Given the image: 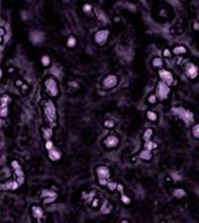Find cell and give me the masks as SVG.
<instances>
[{
	"instance_id": "obj_49",
	"label": "cell",
	"mask_w": 199,
	"mask_h": 223,
	"mask_svg": "<svg viewBox=\"0 0 199 223\" xmlns=\"http://www.w3.org/2000/svg\"><path fill=\"white\" fill-rule=\"evenodd\" d=\"M121 223H129V221H127V220H122Z\"/></svg>"
},
{
	"instance_id": "obj_4",
	"label": "cell",
	"mask_w": 199,
	"mask_h": 223,
	"mask_svg": "<svg viewBox=\"0 0 199 223\" xmlns=\"http://www.w3.org/2000/svg\"><path fill=\"white\" fill-rule=\"evenodd\" d=\"M109 34H111V31L107 30V28H103V30H99L95 33L93 36V41H95L96 44L98 46H103L106 44V42L108 41V38H109Z\"/></svg>"
},
{
	"instance_id": "obj_32",
	"label": "cell",
	"mask_w": 199,
	"mask_h": 223,
	"mask_svg": "<svg viewBox=\"0 0 199 223\" xmlns=\"http://www.w3.org/2000/svg\"><path fill=\"white\" fill-rule=\"evenodd\" d=\"M95 195H96L95 191H91V192H90L89 195H87V194L84 192L83 197H87V199H85V200H87V203H92V200L95 199Z\"/></svg>"
},
{
	"instance_id": "obj_3",
	"label": "cell",
	"mask_w": 199,
	"mask_h": 223,
	"mask_svg": "<svg viewBox=\"0 0 199 223\" xmlns=\"http://www.w3.org/2000/svg\"><path fill=\"white\" fill-rule=\"evenodd\" d=\"M44 89H46L48 95L50 97H54V98L57 97L58 93H59V88H58L57 81L52 76H49V77L44 80Z\"/></svg>"
},
{
	"instance_id": "obj_39",
	"label": "cell",
	"mask_w": 199,
	"mask_h": 223,
	"mask_svg": "<svg viewBox=\"0 0 199 223\" xmlns=\"http://www.w3.org/2000/svg\"><path fill=\"white\" fill-rule=\"evenodd\" d=\"M171 178L173 180H175V181H180V180L182 179V176H181V175H180L179 173H175V172L171 174Z\"/></svg>"
},
{
	"instance_id": "obj_13",
	"label": "cell",
	"mask_w": 199,
	"mask_h": 223,
	"mask_svg": "<svg viewBox=\"0 0 199 223\" xmlns=\"http://www.w3.org/2000/svg\"><path fill=\"white\" fill-rule=\"evenodd\" d=\"M20 186L21 184L17 182V180H10V181L2 183L0 188H1V190H16Z\"/></svg>"
},
{
	"instance_id": "obj_41",
	"label": "cell",
	"mask_w": 199,
	"mask_h": 223,
	"mask_svg": "<svg viewBox=\"0 0 199 223\" xmlns=\"http://www.w3.org/2000/svg\"><path fill=\"white\" fill-rule=\"evenodd\" d=\"M99 205V199L98 198H95L93 200H92V203H91V206L93 207V208H96V207Z\"/></svg>"
},
{
	"instance_id": "obj_40",
	"label": "cell",
	"mask_w": 199,
	"mask_h": 223,
	"mask_svg": "<svg viewBox=\"0 0 199 223\" xmlns=\"http://www.w3.org/2000/svg\"><path fill=\"white\" fill-rule=\"evenodd\" d=\"M98 182H99V184L101 187H105V186H107L108 184L107 179H98Z\"/></svg>"
},
{
	"instance_id": "obj_45",
	"label": "cell",
	"mask_w": 199,
	"mask_h": 223,
	"mask_svg": "<svg viewBox=\"0 0 199 223\" xmlns=\"http://www.w3.org/2000/svg\"><path fill=\"white\" fill-rule=\"evenodd\" d=\"M117 190L121 191V192H123V186H122V184H117Z\"/></svg>"
},
{
	"instance_id": "obj_25",
	"label": "cell",
	"mask_w": 199,
	"mask_h": 223,
	"mask_svg": "<svg viewBox=\"0 0 199 223\" xmlns=\"http://www.w3.org/2000/svg\"><path fill=\"white\" fill-rule=\"evenodd\" d=\"M76 38L74 36H69L66 40V44H67L68 48H74L76 46Z\"/></svg>"
},
{
	"instance_id": "obj_6",
	"label": "cell",
	"mask_w": 199,
	"mask_h": 223,
	"mask_svg": "<svg viewBox=\"0 0 199 223\" xmlns=\"http://www.w3.org/2000/svg\"><path fill=\"white\" fill-rule=\"evenodd\" d=\"M10 165H12L13 170H14V173L16 175L17 182L20 183V184H23L24 181H25V175H24V171L23 168H22V166H21V164L17 161H13Z\"/></svg>"
},
{
	"instance_id": "obj_8",
	"label": "cell",
	"mask_w": 199,
	"mask_h": 223,
	"mask_svg": "<svg viewBox=\"0 0 199 223\" xmlns=\"http://www.w3.org/2000/svg\"><path fill=\"white\" fill-rule=\"evenodd\" d=\"M118 83V79L116 75L109 74L105 79L103 80V89H113L114 87H116Z\"/></svg>"
},
{
	"instance_id": "obj_24",
	"label": "cell",
	"mask_w": 199,
	"mask_h": 223,
	"mask_svg": "<svg viewBox=\"0 0 199 223\" xmlns=\"http://www.w3.org/2000/svg\"><path fill=\"white\" fill-rule=\"evenodd\" d=\"M173 195H174V197H176V198H183L184 196L187 195V192L183 190V189H181V188H176V189H174V191H173Z\"/></svg>"
},
{
	"instance_id": "obj_44",
	"label": "cell",
	"mask_w": 199,
	"mask_h": 223,
	"mask_svg": "<svg viewBox=\"0 0 199 223\" xmlns=\"http://www.w3.org/2000/svg\"><path fill=\"white\" fill-rule=\"evenodd\" d=\"M164 56H165V57H170V56H171V51H170L168 49H165V50H164Z\"/></svg>"
},
{
	"instance_id": "obj_47",
	"label": "cell",
	"mask_w": 199,
	"mask_h": 223,
	"mask_svg": "<svg viewBox=\"0 0 199 223\" xmlns=\"http://www.w3.org/2000/svg\"><path fill=\"white\" fill-rule=\"evenodd\" d=\"M16 85L21 87V85H22V81H21V80H17V81H16Z\"/></svg>"
},
{
	"instance_id": "obj_18",
	"label": "cell",
	"mask_w": 199,
	"mask_h": 223,
	"mask_svg": "<svg viewBox=\"0 0 199 223\" xmlns=\"http://www.w3.org/2000/svg\"><path fill=\"white\" fill-rule=\"evenodd\" d=\"M41 197L43 199L46 198H57V194H56L54 190H50V189H44L41 192Z\"/></svg>"
},
{
	"instance_id": "obj_7",
	"label": "cell",
	"mask_w": 199,
	"mask_h": 223,
	"mask_svg": "<svg viewBox=\"0 0 199 223\" xmlns=\"http://www.w3.org/2000/svg\"><path fill=\"white\" fill-rule=\"evenodd\" d=\"M184 72H186V75L191 80H195L197 76H198L199 73V68L198 66L193 63H188L186 65V68H184Z\"/></svg>"
},
{
	"instance_id": "obj_37",
	"label": "cell",
	"mask_w": 199,
	"mask_h": 223,
	"mask_svg": "<svg viewBox=\"0 0 199 223\" xmlns=\"http://www.w3.org/2000/svg\"><path fill=\"white\" fill-rule=\"evenodd\" d=\"M51 74H52V75L60 77V76H62V71H60V70L58 67H56V66H55V67H54L51 70Z\"/></svg>"
},
{
	"instance_id": "obj_14",
	"label": "cell",
	"mask_w": 199,
	"mask_h": 223,
	"mask_svg": "<svg viewBox=\"0 0 199 223\" xmlns=\"http://www.w3.org/2000/svg\"><path fill=\"white\" fill-rule=\"evenodd\" d=\"M31 211H32V215H33L36 220H39V221L44 216V211L42 210V207L38 206V205L32 206Z\"/></svg>"
},
{
	"instance_id": "obj_15",
	"label": "cell",
	"mask_w": 199,
	"mask_h": 223,
	"mask_svg": "<svg viewBox=\"0 0 199 223\" xmlns=\"http://www.w3.org/2000/svg\"><path fill=\"white\" fill-rule=\"evenodd\" d=\"M48 157H49V159L52 161V162H57V161H59L60 157H62V153H60L58 149L54 148L52 150L48 151Z\"/></svg>"
},
{
	"instance_id": "obj_10",
	"label": "cell",
	"mask_w": 199,
	"mask_h": 223,
	"mask_svg": "<svg viewBox=\"0 0 199 223\" xmlns=\"http://www.w3.org/2000/svg\"><path fill=\"white\" fill-rule=\"evenodd\" d=\"M118 143H119V138L118 135L116 134H109L103 140V145L107 148H109V149H113V148L117 147Z\"/></svg>"
},
{
	"instance_id": "obj_30",
	"label": "cell",
	"mask_w": 199,
	"mask_h": 223,
	"mask_svg": "<svg viewBox=\"0 0 199 223\" xmlns=\"http://www.w3.org/2000/svg\"><path fill=\"white\" fill-rule=\"evenodd\" d=\"M191 133L195 137L196 139H199V123H196L192 129H191Z\"/></svg>"
},
{
	"instance_id": "obj_35",
	"label": "cell",
	"mask_w": 199,
	"mask_h": 223,
	"mask_svg": "<svg viewBox=\"0 0 199 223\" xmlns=\"http://www.w3.org/2000/svg\"><path fill=\"white\" fill-rule=\"evenodd\" d=\"M157 96H156V93H151L149 97H148V103L149 104H156V101H157Z\"/></svg>"
},
{
	"instance_id": "obj_43",
	"label": "cell",
	"mask_w": 199,
	"mask_h": 223,
	"mask_svg": "<svg viewBox=\"0 0 199 223\" xmlns=\"http://www.w3.org/2000/svg\"><path fill=\"white\" fill-rule=\"evenodd\" d=\"M69 87H73V88H75V89H79L80 88V85L77 84V82H74V81H72V82H69Z\"/></svg>"
},
{
	"instance_id": "obj_29",
	"label": "cell",
	"mask_w": 199,
	"mask_h": 223,
	"mask_svg": "<svg viewBox=\"0 0 199 223\" xmlns=\"http://www.w3.org/2000/svg\"><path fill=\"white\" fill-rule=\"evenodd\" d=\"M82 10H83L84 14H87V15H89V14H91L92 10H93V7H92L91 4H84L83 7H82Z\"/></svg>"
},
{
	"instance_id": "obj_46",
	"label": "cell",
	"mask_w": 199,
	"mask_h": 223,
	"mask_svg": "<svg viewBox=\"0 0 199 223\" xmlns=\"http://www.w3.org/2000/svg\"><path fill=\"white\" fill-rule=\"evenodd\" d=\"M193 28H195V30H199V23L198 22H195V24H193Z\"/></svg>"
},
{
	"instance_id": "obj_48",
	"label": "cell",
	"mask_w": 199,
	"mask_h": 223,
	"mask_svg": "<svg viewBox=\"0 0 199 223\" xmlns=\"http://www.w3.org/2000/svg\"><path fill=\"white\" fill-rule=\"evenodd\" d=\"M5 36V30H4V28H1V36Z\"/></svg>"
},
{
	"instance_id": "obj_31",
	"label": "cell",
	"mask_w": 199,
	"mask_h": 223,
	"mask_svg": "<svg viewBox=\"0 0 199 223\" xmlns=\"http://www.w3.org/2000/svg\"><path fill=\"white\" fill-rule=\"evenodd\" d=\"M103 127H107V129H111V127H115V121L114 119H106L103 122Z\"/></svg>"
},
{
	"instance_id": "obj_19",
	"label": "cell",
	"mask_w": 199,
	"mask_h": 223,
	"mask_svg": "<svg viewBox=\"0 0 199 223\" xmlns=\"http://www.w3.org/2000/svg\"><path fill=\"white\" fill-rule=\"evenodd\" d=\"M187 48L184 47V46H182V44H180V46H175L174 48H173V50H172V52L174 54V55H184V54H187Z\"/></svg>"
},
{
	"instance_id": "obj_9",
	"label": "cell",
	"mask_w": 199,
	"mask_h": 223,
	"mask_svg": "<svg viewBox=\"0 0 199 223\" xmlns=\"http://www.w3.org/2000/svg\"><path fill=\"white\" fill-rule=\"evenodd\" d=\"M158 75H159V77H160V81L165 82V83L168 84V85H171V84L173 83V81H174L173 73L170 71H167V70H164V68L159 70Z\"/></svg>"
},
{
	"instance_id": "obj_50",
	"label": "cell",
	"mask_w": 199,
	"mask_h": 223,
	"mask_svg": "<svg viewBox=\"0 0 199 223\" xmlns=\"http://www.w3.org/2000/svg\"><path fill=\"white\" fill-rule=\"evenodd\" d=\"M65 1H68V0H65Z\"/></svg>"
},
{
	"instance_id": "obj_16",
	"label": "cell",
	"mask_w": 199,
	"mask_h": 223,
	"mask_svg": "<svg viewBox=\"0 0 199 223\" xmlns=\"http://www.w3.org/2000/svg\"><path fill=\"white\" fill-rule=\"evenodd\" d=\"M41 132H42V137H43L47 141L48 140H50V138L52 137V133H54L52 127H43L41 129Z\"/></svg>"
},
{
	"instance_id": "obj_2",
	"label": "cell",
	"mask_w": 199,
	"mask_h": 223,
	"mask_svg": "<svg viewBox=\"0 0 199 223\" xmlns=\"http://www.w3.org/2000/svg\"><path fill=\"white\" fill-rule=\"evenodd\" d=\"M172 113H173L174 115L179 116L180 119H182L187 125L192 124L193 123V121H195V115H193V113L191 111H189V109H186V108H183V107H173L172 108Z\"/></svg>"
},
{
	"instance_id": "obj_34",
	"label": "cell",
	"mask_w": 199,
	"mask_h": 223,
	"mask_svg": "<svg viewBox=\"0 0 199 223\" xmlns=\"http://www.w3.org/2000/svg\"><path fill=\"white\" fill-rule=\"evenodd\" d=\"M121 200H122V203L125 204V205H129V204L131 203V199L129 198L125 194H122V195H121Z\"/></svg>"
},
{
	"instance_id": "obj_17",
	"label": "cell",
	"mask_w": 199,
	"mask_h": 223,
	"mask_svg": "<svg viewBox=\"0 0 199 223\" xmlns=\"http://www.w3.org/2000/svg\"><path fill=\"white\" fill-rule=\"evenodd\" d=\"M139 158L142 159V161H150L152 158V153L148 149H142V150L139 153Z\"/></svg>"
},
{
	"instance_id": "obj_21",
	"label": "cell",
	"mask_w": 199,
	"mask_h": 223,
	"mask_svg": "<svg viewBox=\"0 0 199 223\" xmlns=\"http://www.w3.org/2000/svg\"><path fill=\"white\" fill-rule=\"evenodd\" d=\"M151 64H152V66L155 68L162 70V68H163V65H164V62L160 57H155V58L152 59V62H151Z\"/></svg>"
},
{
	"instance_id": "obj_12",
	"label": "cell",
	"mask_w": 199,
	"mask_h": 223,
	"mask_svg": "<svg viewBox=\"0 0 199 223\" xmlns=\"http://www.w3.org/2000/svg\"><path fill=\"white\" fill-rule=\"evenodd\" d=\"M96 173H97L98 179H107L108 180L111 178V171H109V168L106 166H103V165L97 167Z\"/></svg>"
},
{
	"instance_id": "obj_42",
	"label": "cell",
	"mask_w": 199,
	"mask_h": 223,
	"mask_svg": "<svg viewBox=\"0 0 199 223\" xmlns=\"http://www.w3.org/2000/svg\"><path fill=\"white\" fill-rule=\"evenodd\" d=\"M56 199L55 198H46V199H43V203L44 204H51V203H54Z\"/></svg>"
},
{
	"instance_id": "obj_11",
	"label": "cell",
	"mask_w": 199,
	"mask_h": 223,
	"mask_svg": "<svg viewBox=\"0 0 199 223\" xmlns=\"http://www.w3.org/2000/svg\"><path fill=\"white\" fill-rule=\"evenodd\" d=\"M44 34L41 31H33L30 33V41L34 44H40L43 42Z\"/></svg>"
},
{
	"instance_id": "obj_23",
	"label": "cell",
	"mask_w": 199,
	"mask_h": 223,
	"mask_svg": "<svg viewBox=\"0 0 199 223\" xmlns=\"http://www.w3.org/2000/svg\"><path fill=\"white\" fill-rule=\"evenodd\" d=\"M157 147H158V145L155 141H152V140H149V141H147V142L145 143V149H148V150L150 151L157 149Z\"/></svg>"
},
{
	"instance_id": "obj_38",
	"label": "cell",
	"mask_w": 199,
	"mask_h": 223,
	"mask_svg": "<svg viewBox=\"0 0 199 223\" xmlns=\"http://www.w3.org/2000/svg\"><path fill=\"white\" fill-rule=\"evenodd\" d=\"M44 147H46V149H47L48 151L52 150V149H54V142H52L51 140H48V141H46Z\"/></svg>"
},
{
	"instance_id": "obj_5",
	"label": "cell",
	"mask_w": 199,
	"mask_h": 223,
	"mask_svg": "<svg viewBox=\"0 0 199 223\" xmlns=\"http://www.w3.org/2000/svg\"><path fill=\"white\" fill-rule=\"evenodd\" d=\"M170 95V85L166 84L163 81H159L156 87V96L160 100L167 99V97Z\"/></svg>"
},
{
	"instance_id": "obj_27",
	"label": "cell",
	"mask_w": 199,
	"mask_h": 223,
	"mask_svg": "<svg viewBox=\"0 0 199 223\" xmlns=\"http://www.w3.org/2000/svg\"><path fill=\"white\" fill-rule=\"evenodd\" d=\"M41 64H42V66H44V67H48V66L51 64V59H50V57H49L48 55L41 56Z\"/></svg>"
},
{
	"instance_id": "obj_26",
	"label": "cell",
	"mask_w": 199,
	"mask_h": 223,
	"mask_svg": "<svg viewBox=\"0 0 199 223\" xmlns=\"http://www.w3.org/2000/svg\"><path fill=\"white\" fill-rule=\"evenodd\" d=\"M101 213L103 214H109L111 213V206L109 205V203L108 202H105V203L103 204V206H101Z\"/></svg>"
},
{
	"instance_id": "obj_28",
	"label": "cell",
	"mask_w": 199,
	"mask_h": 223,
	"mask_svg": "<svg viewBox=\"0 0 199 223\" xmlns=\"http://www.w3.org/2000/svg\"><path fill=\"white\" fill-rule=\"evenodd\" d=\"M147 119L150 121V122H156L158 116L156 114V112L154 111H147Z\"/></svg>"
},
{
	"instance_id": "obj_20",
	"label": "cell",
	"mask_w": 199,
	"mask_h": 223,
	"mask_svg": "<svg viewBox=\"0 0 199 223\" xmlns=\"http://www.w3.org/2000/svg\"><path fill=\"white\" fill-rule=\"evenodd\" d=\"M12 101V98L10 96L7 95V93H4L0 98V107H5V106H8V104Z\"/></svg>"
},
{
	"instance_id": "obj_22",
	"label": "cell",
	"mask_w": 199,
	"mask_h": 223,
	"mask_svg": "<svg viewBox=\"0 0 199 223\" xmlns=\"http://www.w3.org/2000/svg\"><path fill=\"white\" fill-rule=\"evenodd\" d=\"M151 137H152V129L150 127H147L145 131H143V134H142V139L147 142L149 140L151 139Z\"/></svg>"
},
{
	"instance_id": "obj_33",
	"label": "cell",
	"mask_w": 199,
	"mask_h": 223,
	"mask_svg": "<svg viewBox=\"0 0 199 223\" xmlns=\"http://www.w3.org/2000/svg\"><path fill=\"white\" fill-rule=\"evenodd\" d=\"M8 112H9V108H8V106L0 107V116H1V117H7Z\"/></svg>"
},
{
	"instance_id": "obj_1",
	"label": "cell",
	"mask_w": 199,
	"mask_h": 223,
	"mask_svg": "<svg viewBox=\"0 0 199 223\" xmlns=\"http://www.w3.org/2000/svg\"><path fill=\"white\" fill-rule=\"evenodd\" d=\"M43 114L46 117V121L50 127H54L57 124V108H56L55 104L51 100H47L44 101L43 105Z\"/></svg>"
},
{
	"instance_id": "obj_36",
	"label": "cell",
	"mask_w": 199,
	"mask_h": 223,
	"mask_svg": "<svg viewBox=\"0 0 199 223\" xmlns=\"http://www.w3.org/2000/svg\"><path fill=\"white\" fill-rule=\"evenodd\" d=\"M117 184H118V183L111 181V182H108L107 187H108V189H109L111 191H114V190H117Z\"/></svg>"
}]
</instances>
